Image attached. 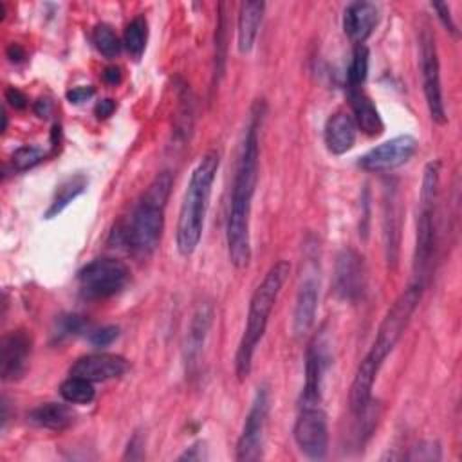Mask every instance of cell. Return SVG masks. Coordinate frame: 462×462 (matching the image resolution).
Listing matches in <instances>:
<instances>
[{
    "instance_id": "6da1fadb",
    "label": "cell",
    "mask_w": 462,
    "mask_h": 462,
    "mask_svg": "<svg viewBox=\"0 0 462 462\" xmlns=\"http://www.w3.org/2000/svg\"><path fill=\"white\" fill-rule=\"evenodd\" d=\"M265 114V103L258 99L249 116L242 152L233 180L227 224H226V244L229 262L236 269H244L251 260V235L249 218L253 195L258 182V161H260V126Z\"/></svg>"
},
{
    "instance_id": "7a4b0ae2",
    "label": "cell",
    "mask_w": 462,
    "mask_h": 462,
    "mask_svg": "<svg viewBox=\"0 0 462 462\" xmlns=\"http://www.w3.org/2000/svg\"><path fill=\"white\" fill-rule=\"evenodd\" d=\"M171 182L170 171L157 173L137 200L128 222L119 224L112 231L110 242L125 245L128 251L141 256L152 254L161 242Z\"/></svg>"
},
{
    "instance_id": "3957f363",
    "label": "cell",
    "mask_w": 462,
    "mask_h": 462,
    "mask_svg": "<svg viewBox=\"0 0 462 462\" xmlns=\"http://www.w3.org/2000/svg\"><path fill=\"white\" fill-rule=\"evenodd\" d=\"M218 164H220L218 153L215 150H209L200 157V161L191 171V177L179 209L177 229H175L177 251L182 256H189L197 249L202 238L204 220L209 208V197H211L213 182L218 171Z\"/></svg>"
},
{
    "instance_id": "277c9868",
    "label": "cell",
    "mask_w": 462,
    "mask_h": 462,
    "mask_svg": "<svg viewBox=\"0 0 462 462\" xmlns=\"http://www.w3.org/2000/svg\"><path fill=\"white\" fill-rule=\"evenodd\" d=\"M289 273H291V263L285 260H278L276 263H273L269 267L263 280L258 283V287L254 289V292L251 296L245 328H244V334L240 337L236 356H235V372L240 381H244L251 374L254 350H256L260 339L263 337L271 310L278 300V294H280Z\"/></svg>"
},
{
    "instance_id": "5b68a950",
    "label": "cell",
    "mask_w": 462,
    "mask_h": 462,
    "mask_svg": "<svg viewBox=\"0 0 462 462\" xmlns=\"http://www.w3.org/2000/svg\"><path fill=\"white\" fill-rule=\"evenodd\" d=\"M440 180V161H430L422 171V184L419 195V213H417V235H415V283L424 287L428 276L431 256L435 249V208L439 197Z\"/></svg>"
},
{
    "instance_id": "8992f818",
    "label": "cell",
    "mask_w": 462,
    "mask_h": 462,
    "mask_svg": "<svg viewBox=\"0 0 462 462\" xmlns=\"http://www.w3.org/2000/svg\"><path fill=\"white\" fill-rule=\"evenodd\" d=\"M422 289H424L422 285L411 283L404 292L397 296V300L390 305L383 321L379 323L374 343L366 352V356L361 359V363L372 368L375 374H379L384 359L392 354V350L402 337L406 327L410 325L411 316L420 301Z\"/></svg>"
},
{
    "instance_id": "52a82bcc",
    "label": "cell",
    "mask_w": 462,
    "mask_h": 462,
    "mask_svg": "<svg viewBox=\"0 0 462 462\" xmlns=\"http://www.w3.org/2000/svg\"><path fill=\"white\" fill-rule=\"evenodd\" d=\"M130 280L128 265L112 256H101L88 262L79 273V292L87 300H105L121 292Z\"/></svg>"
},
{
    "instance_id": "ba28073f",
    "label": "cell",
    "mask_w": 462,
    "mask_h": 462,
    "mask_svg": "<svg viewBox=\"0 0 462 462\" xmlns=\"http://www.w3.org/2000/svg\"><path fill=\"white\" fill-rule=\"evenodd\" d=\"M419 56H420V78H422V88L426 105L430 110L431 119L437 125H444L448 121L446 106L442 99V87H440V65H439V54L435 45V36L428 27L422 29L419 38Z\"/></svg>"
},
{
    "instance_id": "9c48e42d",
    "label": "cell",
    "mask_w": 462,
    "mask_h": 462,
    "mask_svg": "<svg viewBox=\"0 0 462 462\" xmlns=\"http://www.w3.org/2000/svg\"><path fill=\"white\" fill-rule=\"evenodd\" d=\"M292 435L305 457L312 460L323 458L328 449V426L325 411L319 406H300Z\"/></svg>"
},
{
    "instance_id": "30bf717a",
    "label": "cell",
    "mask_w": 462,
    "mask_h": 462,
    "mask_svg": "<svg viewBox=\"0 0 462 462\" xmlns=\"http://www.w3.org/2000/svg\"><path fill=\"white\" fill-rule=\"evenodd\" d=\"M269 415V392L260 386L247 411L242 433L236 444V460H258L263 451V431Z\"/></svg>"
},
{
    "instance_id": "8fae6325",
    "label": "cell",
    "mask_w": 462,
    "mask_h": 462,
    "mask_svg": "<svg viewBox=\"0 0 462 462\" xmlns=\"http://www.w3.org/2000/svg\"><path fill=\"white\" fill-rule=\"evenodd\" d=\"M417 139L411 135H397L388 139L370 152H366L359 161V168L365 171H390L404 162H408L417 152Z\"/></svg>"
},
{
    "instance_id": "7c38bea8",
    "label": "cell",
    "mask_w": 462,
    "mask_h": 462,
    "mask_svg": "<svg viewBox=\"0 0 462 462\" xmlns=\"http://www.w3.org/2000/svg\"><path fill=\"white\" fill-rule=\"evenodd\" d=\"M32 350V336L25 328L7 332L0 343V377L2 381L20 379L27 366Z\"/></svg>"
},
{
    "instance_id": "4fadbf2b",
    "label": "cell",
    "mask_w": 462,
    "mask_h": 462,
    "mask_svg": "<svg viewBox=\"0 0 462 462\" xmlns=\"http://www.w3.org/2000/svg\"><path fill=\"white\" fill-rule=\"evenodd\" d=\"M334 289L341 300L356 301L365 291V262L363 256L352 249H343L336 258Z\"/></svg>"
},
{
    "instance_id": "5bb4252c",
    "label": "cell",
    "mask_w": 462,
    "mask_h": 462,
    "mask_svg": "<svg viewBox=\"0 0 462 462\" xmlns=\"http://www.w3.org/2000/svg\"><path fill=\"white\" fill-rule=\"evenodd\" d=\"M128 370V361L119 354H88L81 356L70 366V375L83 377L90 383H103L108 379H117Z\"/></svg>"
},
{
    "instance_id": "9a60e30c",
    "label": "cell",
    "mask_w": 462,
    "mask_h": 462,
    "mask_svg": "<svg viewBox=\"0 0 462 462\" xmlns=\"http://www.w3.org/2000/svg\"><path fill=\"white\" fill-rule=\"evenodd\" d=\"M328 365L327 346L323 345L321 337H314L307 348L305 357V384L301 392L300 406H319L321 402V386L325 370Z\"/></svg>"
},
{
    "instance_id": "2e32d148",
    "label": "cell",
    "mask_w": 462,
    "mask_h": 462,
    "mask_svg": "<svg viewBox=\"0 0 462 462\" xmlns=\"http://www.w3.org/2000/svg\"><path fill=\"white\" fill-rule=\"evenodd\" d=\"M319 300V282L314 273H307L298 287L296 305L292 312V334L303 337L314 325Z\"/></svg>"
},
{
    "instance_id": "e0dca14e",
    "label": "cell",
    "mask_w": 462,
    "mask_h": 462,
    "mask_svg": "<svg viewBox=\"0 0 462 462\" xmlns=\"http://www.w3.org/2000/svg\"><path fill=\"white\" fill-rule=\"evenodd\" d=\"M211 321H213V305L209 301L199 303V307L191 316L188 334H186V343H184V359H186L188 370H193L200 359Z\"/></svg>"
},
{
    "instance_id": "ac0fdd59",
    "label": "cell",
    "mask_w": 462,
    "mask_h": 462,
    "mask_svg": "<svg viewBox=\"0 0 462 462\" xmlns=\"http://www.w3.org/2000/svg\"><path fill=\"white\" fill-rule=\"evenodd\" d=\"M379 22V7L372 2H354L345 9L343 29L356 43H365Z\"/></svg>"
},
{
    "instance_id": "d6986e66",
    "label": "cell",
    "mask_w": 462,
    "mask_h": 462,
    "mask_svg": "<svg viewBox=\"0 0 462 462\" xmlns=\"http://www.w3.org/2000/svg\"><path fill=\"white\" fill-rule=\"evenodd\" d=\"M401 204L399 189L386 186L384 189V245L388 265L395 267L399 258V236H401Z\"/></svg>"
},
{
    "instance_id": "ffe728a7",
    "label": "cell",
    "mask_w": 462,
    "mask_h": 462,
    "mask_svg": "<svg viewBox=\"0 0 462 462\" xmlns=\"http://www.w3.org/2000/svg\"><path fill=\"white\" fill-rule=\"evenodd\" d=\"M323 135H325L327 150L334 155H343L348 150H352L357 135V126L352 116L345 112H337L327 119Z\"/></svg>"
},
{
    "instance_id": "44dd1931",
    "label": "cell",
    "mask_w": 462,
    "mask_h": 462,
    "mask_svg": "<svg viewBox=\"0 0 462 462\" xmlns=\"http://www.w3.org/2000/svg\"><path fill=\"white\" fill-rule=\"evenodd\" d=\"M348 103L352 108V119L363 134L370 137L383 134L384 123L372 99L361 88H348Z\"/></svg>"
},
{
    "instance_id": "7402d4cb",
    "label": "cell",
    "mask_w": 462,
    "mask_h": 462,
    "mask_svg": "<svg viewBox=\"0 0 462 462\" xmlns=\"http://www.w3.org/2000/svg\"><path fill=\"white\" fill-rule=\"evenodd\" d=\"M263 9H265V4L258 0H247L240 4L236 36H238V51L242 54H247L256 42L262 18H263Z\"/></svg>"
},
{
    "instance_id": "603a6c76",
    "label": "cell",
    "mask_w": 462,
    "mask_h": 462,
    "mask_svg": "<svg viewBox=\"0 0 462 462\" xmlns=\"http://www.w3.org/2000/svg\"><path fill=\"white\" fill-rule=\"evenodd\" d=\"M74 411L67 404L61 402H43L32 408L27 415L29 422H32L38 428L52 430V431H63L74 422Z\"/></svg>"
},
{
    "instance_id": "cb8c5ba5",
    "label": "cell",
    "mask_w": 462,
    "mask_h": 462,
    "mask_svg": "<svg viewBox=\"0 0 462 462\" xmlns=\"http://www.w3.org/2000/svg\"><path fill=\"white\" fill-rule=\"evenodd\" d=\"M87 188V179L85 175L78 173L74 177H69L67 180H63L58 189H56V195L49 206V209L45 211V218H52V217H58L76 197H79Z\"/></svg>"
},
{
    "instance_id": "d4e9b609",
    "label": "cell",
    "mask_w": 462,
    "mask_h": 462,
    "mask_svg": "<svg viewBox=\"0 0 462 462\" xmlns=\"http://www.w3.org/2000/svg\"><path fill=\"white\" fill-rule=\"evenodd\" d=\"M148 40V23L144 16H135L128 22L125 34H123V45L128 51V54L134 60H141Z\"/></svg>"
},
{
    "instance_id": "484cf974",
    "label": "cell",
    "mask_w": 462,
    "mask_h": 462,
    "mask_svg": "<svg viewBox=\"0 0 462 462\" xmlns=\"http://www.w3.org/2000/svg\"><path fill=\"white\" fill-rule=\"evenodd\" d=\"M60 395L70 404H90L96 397V390L90 381L70 375L60 384Z\"/></svg>"
},
{
    "instance_id": "4316f807",
    "label": "cell",
    "mask_w": 462,
    "mask_h": 462,
    "mask_svg": "<svg viewBox=\"0 0 462 462\" xmlns=\"http://www.w3.org/2000/svg\"><path fill=\"white\" fill-rule=\"evenodd\" d=\"M92 42L105 58H116L123 47V42L108 23H97L94 27Z\"/></svg>"
},
{
    "instance_id": "83f0119b",
    "label": "cell",
    "mask_w": 462,
    "mask_h": 462,
    "mask_svg": "<svg viewBox=\"0 0 462 462\" xmlns=\"http://www.w3.org/2000/svg\"><path fill=\"white\" fill-rule=\"evenodd\" d=\"M368 74V49L365 47V43H359L354 47L352 52V60L346 70V83L348 88H359Z\"/></svg>"
},
{
    "instance_id": "f1b7e54d",
    "label": "cell",
    "mask_w": 462,
    "mask_h": 462,
    "mask_svg": "<svg viewBox=\"0 0 462 462\" xmlns=\"http://www.w3.org/2000/svg\"><path fill=\"white\" fill-rule=\"evenodd\" d=\"M224 4L218 5V22L215 31V70H213V88L218 85L222 74H224V63H226V14Z\"/></svg>"
},
{
    "instance_id": "f546056e",
    "label": "cell",
    "mask_w": 462,
    "mask_h": 462,
    "mask_svg": "<svg viewBox=\"0 0 462 462\" xmlns=\"http://www.w3.org/2000/svg\"><path fill=\"white\" fill-rule=\"evenodd\" d=\"M45 150L42 146H20L18 150H14V153L11 155V166L14 171H25L34 168L36 164H40L45 159Z\"/></svg>"
},
{
    "instance_id": "4dcf8cb0",
    "label": "cell",
    "mask_w": 462,
    "mask_h": 462,
    "mask_svg": "<svg viewBox=\"0 0 462 462\" xmlns=\"http://www.w3.org/2000/svg\"><path fill=\"white\" fill-rule=\"evenodd\" d=\"M442 453H440V446L439 442H420L415 448H411V451L408 453V460H440Z\"/></svg>"
},
{
    "instance_id": "1f68e13d",
    "label": "cell",
    "mask_w": 462,
    "mask_h": 462,
    "mask_svg": "<svg viewBox=\"0 0 462 462\" xmlns=\"http://www.w3.org/2000/svg\"><path fill=\"white\" fill-rule=\"evenodd\" d=\"M117 336H119V327H116V325H106V327H103V328H99V330H94V332L88 336V339H90V343H92L94 346L103 348V346L112 345V343L117 339Z\"/></svg>"
},
{
    "instance_id": "d6a6232c",
    "label": "cell",
    "mask_w": 462,
    "mask_h": 462,
    "mask_svg": "<svg viewBox=\"0 0 462 462\" xmlns=\"http://www.w3.org/2000/svg\"><path fill=\"white\" fill-rule=\"evenodd\" d=\"M85 319L81 316H76V314H69V316H63L60 319V336H74L78 332H81L85 328Z\"/></svg>"
},
{
    "instance_id": "836d02e7",
    "label": "cell",
    "mask_w": 462,
    "mask_h": 462,
    "mask_svg": "<svg viewBox=\"0 0 462 462\" xmlns=\"http://www.w3.org/2000/svg\"><path fill=\"white\" fill-rule=\"evenodd\" d=\"M94 96V87L92 85H81V87H74L67 92V99L74 105H79L87 99H90Z\"/></svg>"
},
{
    "instance_id": "e575fe53",
    "label": "cell",
    "mask_w": 462,
    "mask_h": 462,
    "mask_svg": "<svg viewBox=\"0 0 462 462\" xmlns=\"http://www.w3.org/2000/svg\"><path fill=\"white\" fill-rule=\"evenodd\" d=\"M4 96H5V101H7L13 108H16V110H23V108L27 106V97H25V94H23L20 88L7 87L5 92H4Z\"/></svg>"
},
{
    "instance_id": "d590c367",
    "label": "cell",
    "mask_w": 462,
    "mask_h": 462,
    "mask_svg": "<svg viewBox=\"0 0 462 462\" xmlns=\"http://www.w3.org/2000/svg\"><path fill=\"white\" fill-rule=\"evenodd\" d=\"M433 9L439 13L437 16L440 18L442 25L457 36V25H455V23H453V20H451V14H449V7H448V4H433Z\"/></svg>"
},
{
    "instance_id": "8d00e7d4",
    "label": "cell",
    "mask_w": 462,
    "mask_h": 462,
    "mask_svg": "<svg viewBox=\"0 0 462 462\" xmlns=\"http://www.w3.org/2000/svg\"><path fill=\"white\" fill-rule=\"evenodd\" d=\"M101 76H103V81H105L106 85L116 87V85H119L121 79H123V70H121V67H117V65H108V67H105V70H103Z\"/></svg>"
},
{
    "instance_id": "74e56055",
    "label": "cell",
    "mask_w": 462,
    "mask_h": 462,
    "mask_svg": "<svg viewBox=\"0 0 462 462\" xmlns=\"http://www.w3.org/2000/svg\"><path fill=\"white\" fill-rule=\"evenodd\" d=\"M144 442H143V439H141V435L139 433H135L132 439H130V442H128V446H126V453H125V458H130V460H137L139 457H137V453L135 451H139L141 455H144Z\"/></svg>"
},
{
    "instance_id": "f35d334b",
    "label": "cell",
    "mask_w": 462,
    "mask_h": 462,
    "mask_svg": "<svg viewBox=\"0 0 462 462\" xmlns=\"http://www.w3.org/2000/svg\"><path fill=\"white\" fill-rule=\"evenodd\" d=\"M114 110H116V101H114V99H110V97L97 101V103H96V106H94V112H96V116H97L99 119H106V117H110V116L114 114Z\"/></svg>"
},
{
    "instance_id": "ab89813d",
    "label": "cell",
    "mask_w": 462,
    "mask_h": 462,
    "mask_svg": "<svg viewBox=\"0 0 462 462\" xmlns=\"http://www.w3.org/2000/svg\"><path fill=\"white\" fill-rule=\"evenodd\" d=\"M202 458H206V455H204V442H195L191 448H188L179 457V460H202Z\"/></svg>"
},
{
    "instance_id": "60d3db41",
    "label": "cell",
    "mask_w": 462,
    "mask_h": 462,
    "mask_svg": "<svg viewBox=\"0 0 462 462\" xmlns=\"http://www.w3.org/2000/svg\"><path fill=\"white\" fill-rule=\"evenodd\" d=\"M5 54H7V58H9L11 61H14V63L25 60V51H23V47H22L20 43H11V45L5 49Z\"/></svg>"
},
{
    "instance_id": "b9f144b4",
    "label": "cell",
    "mask_w": 462,
    "mask_h": 462,
    "mask_svg": "<svg viewBox=\"0 0 462 462\" xmlns=\"http://www.w3.org/2000/svg\"><path fill=\"white\" fill-rule=\"evenodd\" d=\"M52 110V101L47 99V97H42L34 103V112L40 116V117H47Z\"/></svg>"
}]
</instances>
